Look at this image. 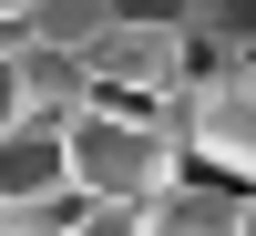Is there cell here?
<instances>
[{
    "mask_svg": "<svg viewBox=\"0 0 256 236\" xmlns=\"http://www.w3.org/2000/svg\"><path fill=\"white\" fill-rule=\"evenodd\" d=\"M82 72H92V103H113V113H164V93L195 72V21H184V11H134V0H123V11L92 31Z\"/></svg>",
    "mask_w": 256,
    "mask_h": 236,
    "instance_id": "7a4b0ae2",
    "label": "cell"
},
{
    "mask_svg": "<svg viewBox=\"0 0 256 236\" xmlns=\"http://www.w3.org/2000/svg\"><path fill=\"white\" fill-rule=\"evenodd\" d=\"M10 113H20V103H10V52H0V123H10Z\"/></svg>",
    "mask_w": 256,
    "mask_h": 236,
    "instance_id": "9c48e42d",
    "label": "cell"
},
{
    "mask_svg": "<svg viewBox=\"0 0 256 236\" xmlns=\"http://www.w3.org/2000/svg\"><path fill=\"white\" fill-rule=\"evenodd\" d=\"M0 52H20V0H0Z\"/></svg>",
    "mask_w": 256,
    "mask_h": 236,
    "instance_id": "ba28073f",
    "label": "cell"
},
{
    "mask_svg": "<svg viewBox=\"0 0 256 236\" xmlns=\"http://www.w3.org/2000/svg\"><path fill=\"white\" fill-rule=\"evenodd\" d=\"M144 236H246V185L216 164H174L144 195Z\"/></svg>",
    "mask_w": 256,
    "mask_h": 236,
    "instance_id": "277c9868",
    "label": "cell"
},
{
    "mask_svg": "<svg viewBox=\"0 0 256 236\" xmlns=\"http://www.w3.org/2000/svg\"><path fill=\"white\" fill-rule=\"evenodd\" d=\"M62 164H72V185L82 195H102V205H144L164 175H174V134H164L154 113H113V103H82L72 123H62Z\"/></svg>",
    "mask_w": 256,
    "mask_h": 236,
    "instance_id": "3957f363",
    "label": "cell"
},
{
    "mask_svg": "<svg viewBox=\"0 0 256 236\" xmlns=\"http://www.w3.org/2000/svg\"><path fill=\"white\" fill-rule=\"evenodd\" d=\"M10 103H20L31 123H72L82 103H92L82 52H62V41H20V52H10Z\"/></svg>",
    "mask_w": 256,
    "mask_h": 236,
    "instance_id": "8992f818",
    "label": "cell"
},
{
    "mask_svg": "<svg viewBox=\"0 0 256 236\" xmlns=\"http://www.w3.org/2000/svg\"><path fill=\"white\" fill-rule=\"evenodd\" d=\"M123 0H20V41H62V52H92V31Z\"/></svg>",
    "mask_w": 256,
    "mask_h": 236,
    "instance_id": "52a82bcc",
    "label": "cell"
},
{
    "mask_svg": "<svg viewBox=\"0 0 256 236\" xmlns=\"http://www.w3.org/2000/svg\"><path fill=\"white\" fill-rule=\"evenodd\" d=\"M62 175H72V164H62V123L10 113V123H0V236H20V226H31V205L52 195Z\"/></svg>",
    "mask_w": 256,
    "mask_h": 236,
    "instance_id": "5b68a950",
    "label": "cell"
},
{
    "mask_svg": "<svg viewBox=\"0 0 256 236\" xmlns=\"http://www.w3.org/2000/svg\"><path fill=\"white\" fill-rule=\"evenodd\" d=\"M164 134H174L184 164H216V175L256 185V52H195V72L164 93Z\"/></svg>",
    "mask_w": 256,
    "mask_h": 236,
    "instance_id": "6da1fadb",
    "label": "cell"
}]
</instances>
